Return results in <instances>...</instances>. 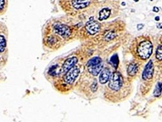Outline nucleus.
<instances>
[{
    "instance_id": "1",
    "label": "nucleus",
    "mask_w": 162,
    "mask_h": 122,
    "mask_svg": "<svg viewBox=\"0 0 162 122\" xmlns=\"http://www.w3.org/2000/svg\"><path fill=\"white\" fill-rule=\"evenodd\" d=\"M132 53L135 57L140 60H147L152 55L153 45L148 38L138 37L133 40L131 46Z\"/></svg>"
},
{
    "instance_id": "2",
    "label": "nucleus",
    "mask_w": 162,
    "mask_h": 122,
    "mask_svg": "<svg viewBox=\"0 0 162 122\" xmlns=\"http://www.w3.org/2000/svg\"><path fill=\"white\" fill-rule=\"evenodd\" d=\"M124 86V78L119 71H114L111 74L109 83L108 90L110 93H118L122 90Z\"/></svg>"
},
{
    "instance_id": "3",
    "label": "nucleus",
    "mask_w": 162,
    "mask_h": 122,
    "mask_svg": "<svg viewBox=\"0 0 162 122\" xmlns=\"http://www.w3.org/2000/svg\"><path fill=\"white\" fill-rule=\"evenodd\" d=\"M154 66L152 60H150L146 64L142 73V79L144 81L152 79L154 75Z\"/></svg>"
},
{
    "instance_id": "4",
    "label": "nucleus",
    "mask_w": 162,
    "mask_h": 122,
    "mask_svg": "<svg viewBox=\"0 0 162 122\" xmlns=\"http://www.w3.org/2000/svg\"><path fill=\"white\" fill-rule=\"evenodd\" d=\"M79 73H80V69L77 67L74 66L65 73L64 81L68 84H72L79 76Z\"/></svg>"
},
{
    "instance_id": "5",
    "label": "nucleus",
    "mask_w": 162,
    "mask_h": 122,
    "mask_svg": "<svg viewBox=\"0 0 162 122\" xmlns=\"http://www.w3.org/2000/svg\"><path fill=\"white\" fill-rule=\"evenodd\" d=\"M54 31L63 38H68L71 34V30L69 26L63 24L56 25L54 26Z\"/></svg>"
},
{
    "instance_id": "6",
    "label": "nucleus",
    "mask_w": 162,
    "mask_h": 122,
    "mask_svg": "<svg viewBox=\"0 0 162 122\" xmlns=\"http://www.w3.org/2000/svg\"><path fill=\"white\" fill-rule=\"evenodd\" d=\"M85 29L90 34L94 35L100 31L101 25L98 21H94L93 18H90L85 25Z\"/></svg>"
},
{
    "instance_id": "7",
    "label": "nucleus",
    "mask_w": 162,
    "mask_h": 122,
    "mask_svg": "<svg viewBox=\"0 0 162 122\" xmlns=\"http://www.w3.org/2000/svg\"><path fill=\"white\" fill-rule=\"evenodd\" d=\"M77 61H78V59L76 57H69L66 59L62 65V73H66L69 71L71 68L75 66Z\"/></svg>"
},
{
    "instance_id": "8",
    "label": "nucleus",
    "mask_w": 162,
    "mask_h": 122,
    "mask_svg": "<svg viewBox=\"0 0 162 122\" xmlns=\"http://www.w3.org/2000/svg\"><path fill=\"white\" fill-rule=\"evenodd\" d=\"M111 71H110L109 68H103L102 71H101L100 75H99V82L102 84H104L108 82L110 76H111Z\"/></svg>"
},
{
    "instance_id": "9",
    "label": "nucleus",
    "mask_w": 162,
    "mask_h": 122,
    "mask_svg": "<svg viewBox=\"0 0 162 122\" xmlns=\"http://www.w3.org/2000/svg\"><path fill=\"white\" fill-rule=\"evenodd\" d=\"M91 0H73L71 1L73 7L76 9H82L89 6Z\"/></svg>"
},
{
    "instance_id": "10",
    "label": "nucleus",
    "mask_w": 162,
    "mask_h": 122,
    "mask_svg": "<svg viewBox=\"0 0 162 122\" xmlns=\"http://www.w3.org/2000/svg\"><path fill=\"white\" fill-rule=\"evenodd\" d=\"M138 68H139V65H138V64L137 62H132L130 63L127 68V75L129 76H131V77L135 76L137 73H138Z\"/></svg>"
},
{
    "instance_id": "11",
    "label": "nucleus",
    "mask_w": 162,
    "mask_h": 122,
    "mask_svg": "<svg viewBox=\"0 0 162 122\" xmlns=\"http://www.w3.org/2000/svg\"><path fill=\"white\" fill-rule=\"evenodd\" d=\"M87 68H88V71H89L90 74L94 76H97L103 69V64L101 63L96 65L88 67Z\"/></svg>"
},
{
    "instance_id": "12",
    "label": "nucleus",
    "mask_w": 162,
    "mask_h": 122,
    "mask_svg": "<svg viewBox=\"0 0 162 122\" xmlns=\"http://www.w3.org/2000/svg\"><path fill=\"white\" fill-rule=\"evenodd\" d=\"M111 11L110 9L109 8H104L99 12V17L98 19L99 21H103L104 20H106L110 17Z\"/></svg>"
},
{
    "instance_id": "13",
    "label": "nucleus",
    "mask_w": 162,
    "mask_h": 122,
    "mask_svg": "<svg viewBox=\"0 0 162 122\" xmlns=\"http://www.w3.org/2000/svg\"><path fill=\"white\" fill-rule=\"evenodd\" d=\"M102 59H101V57L96 56V57H93V58L90 59V60L88 61V62H87V67H88L90 66H93V65H98V64L102 63Z\"/></svg>"
},
{
    "instance_id": "14",
    "label": "nucleus",
    "mask_w": 162,
    "mask_h": 122,
    "mask_svg": "<svg viewBox=\"0 0 162 122\" xmlns=\"http://www.w3.org/2000/svg\"><path fill=\"white\" fill-rule=\"evenodd\" d=\"M162 92V83L161 82H157V85L155 86V89L154 90V96L155 97H159L161 96Z\"/></svg>"
},
{
    "instance_id": "15",
    "label": "nucleus",
    "mask_w": 162,
    "mask_h": 122,
    "mask_svg": "<svg viewBox=\"0 0 162 122\" xmlns=\"http://www.w3.org/2000/svg\"><path fill=\"white\" fill-rule=\"evenodd\" d=\"M6 47V40L3 35H0V53H3Z\"/></svg>"
},
{
    "instance_id": "16",
    "label": "nucleus",
    "mask_w": 162,
    "mask_h": 122,
    "mask_svg": "<svg viewBox=\"0 0 162 122\" xmlns=\"http://www.w3.org/2000/svg\"><path fill=\"white\" fill-rule=\"evenodd\" d=\"M155 56L158 60H162V45H158L156 50Z\"/></svg>"
},
{
    "instance_id": "17",
    "label": "nucleus",
    "mask_w": 162,
    "mask_h": 122,
    "mask_svg": "<svg viewBox=\"0 0 162 122\" xmlns=\"http://www.w3.org/2000/svg\"><path fill=\"white\" fill-rule=\"evenodd\" d=\"M116 35L115 32L110 31V32H109L108 33H107L106 35H105V40H107V41H110V40H112V39L114 38Z\"/></svg>"
},
{
    "instance_id": "18",
    "label": "nucleus",
    "mask_w": 162,
    "mask_h": 122,
    "mask_svg": "<svg viewBox=\"0 0 162 122\" xmlns=\"http://www.w3.org/2000/svg\"><path fill=\"white\" fill-rule=\"evenodd\" d=\"M111 62H112V64L114 65V66H115V68H116V67L118 66V64L119 63V61H118V58L117 57V55L113 56V57H112L111 59H110Z\"/></svg>"
},
{
    "instance_id": "19",
    "label": "nucleus",
    "mask_w": 162,
    "mask_h": 122,
    "mask_svg": "<svg viewBox=\"0 0 162 122\" xmlns=\"http://www.w3.org/2000/svg\"><path fill=\"white\" fill-rule=\"evenodd\" d=\"M4 4H5V0H0V10L3 9Z\"/></svg>"
},
{
    "instance_id": "20",
    "label": "nucleus",
    "mask_w": 162,
    "mask_h": 122,
    "mask_svg": "<svg viewBox=\"0 0 162 122\" xmlns=\"http://www.w3.org/2000/svg\"><path fill=\"white\" fill-rule=\"evenodd\" d=\"M143 27H144V25L143 24H138L137 25V29L138 31H140L141 29H143Z\"/></svg>"
},
{
    "instance_id": "21",
    "label": "nucleus",
    "mask_w": 162,
    "mask_h": 122,
    "mask_svg": "<svg viewBox=\"0 0 162 122\" xmlns=\"http://www.w3.org/2000/svg\"><path fill=\"white\" fill-rule=\"evenodd\" d=\"M152 10H153V12L157 13V12H158V11H159V9H158V7H156V6H154L153 9H152Z\"/></svg>"
},
{
    "instance_id": "22",
    "label": "nucleus",
    "mask_w": 162,
    "mask_h": 122,
    "mask_svg": "<svg viewBox=\"0 0 162 122\" xmlns=\"http://www.w3.org/2000/svg\"><path fill=\"white\" fill-rule=\"evenodd\" d=\"M157 27L159 29H162V23H159L157 25Z\"/></svg>"
},
{
    "instance_id": "23",
    "label": "nucleus",
    "mask_w": 162,
    "mask_h": 122,
    "mask_svg": "<svg viewBox=\"0 0 162 122\" xmlns=\"http://www.w3.org/2000/svg\"><path fill=\"white\" fill-rule=\"evenodd\" d=\"M155 21H159V20H160V17H158V16L155 17Z\"/></svg>"
},
{
    "instance_id": "24",
    "label": "nucleus",
    "mask_w": 162,
    "mask_h": 122,
    "mask_svg": "<svg viewBox=\"0 0 162 122\" xmlns=\"http://www.w3.org/2000/svg\"><path fill=\"white\" fill-rule=\"evenodd\" d=\"M123 3H122V5H124V6L126 4H125V3H124V2H123Z\"/></svg>"
},
{
    "instance_id": "25",
    "label": "nucleus",
    "mask_w": 162,
    "mask_h": 122,
    "mask_svg": "<svg viewBox=\"0 0 162 122\" xmlns=\"http://www.w3.org/2000/svg\"><path fill=\"white\" fill-rule=\"evenodd\" d=\"M138 1V0H134V1H135V2H137Z\"/></svg>"
},
{
    "instance_id": "26",
    "label": "nucleus",
    "mask_w": 162,
    "mask_h": 122,
    "mask_svg": "<svg viewBox=\"0 0 162 122\" xmlns=\"http://www.w3.org/2000/svg\"><path fill=\"white\" fill-rule=\"evenodd\" d=\"M150 1H153V0H150Z\"/></svg>"
}]
</instances>
